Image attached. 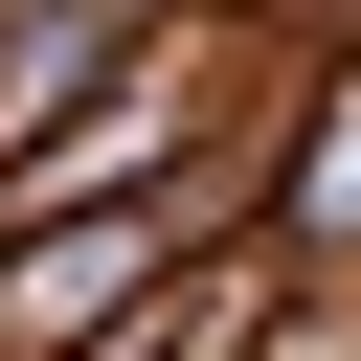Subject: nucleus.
<instances>
[{
    "mask_svg": "<svg viewBox=\"0 0 361 361\" xmlns=\"http://www.w3.org/2000/svg\"><path fill=\"white\" fill-rule=\"evenodd\" d=\"M180 226H226V203H90V226H0V361H113V338H135V293L180 271Z\"/></svg>",
    "mask_w": 361,
    "mask_h": 361,
    "instance_id": "nucleus-1",
    "label": "nucleus"
},
{
    "mask_svg": "<svg viewBox=\"0 0 361 361\" xmlns=\"http://www.w3.org/2000/svg\"><path fill=\"white\" fill-rule=\"evenodd\" d=\"M293 248H316V271H361V68L293 113Z\"/></svg>",
    "mask_w": 361,
    "mask_h": 361,
    "instance_id": "nucleus-2",
    "label": "nucleus"
}]
</instances>
